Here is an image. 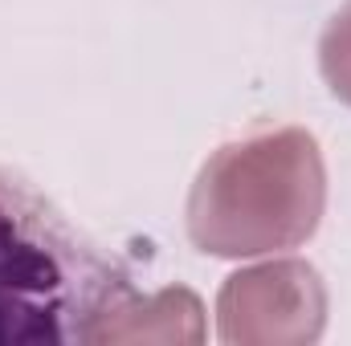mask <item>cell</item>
<instances>
[{
    "label": "cell",
    "mask_w": 351,
    "mask_h": 346,
    "mask_svg": "<svg viewBox=\"0 0 351 346\" xmlns=\"http://www.w3.org/2000/svg\"><path fill=\"white\" fill-rule=\"evenodd\" d=\"M127 306V269L0 168V346L98 343Z\"/></svg>",
    "instance_id": "1"
}]
</instances>
